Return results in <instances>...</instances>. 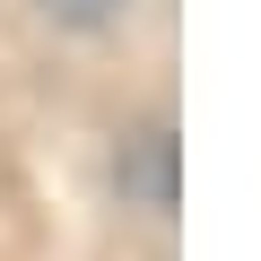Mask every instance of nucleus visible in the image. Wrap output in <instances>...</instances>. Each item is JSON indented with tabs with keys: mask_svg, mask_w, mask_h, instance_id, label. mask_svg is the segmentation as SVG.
Listing matches in <instances>:
<instances>
[{
	"mask_svg": "<svg viewBox=\"0 0 261 261\" xmlns=\"http://www.w3.org/2000/svg\"><path fill=\"white\" fill-rule=\"evenodd\" d=\"M44 18H61V27H105V18H122V0H44Z\"/></svg>",
	"mask_w": 261,
	"mask_h": 261,
	"instance_id": "nucleus-2",
	"label": "nucleus"
},
{
	"mask_svg": "<svg viewBox=\"0 0 261 261\" xmlns=\"http://www.w3.org/2000/svg\"><path fill=\"white\" fill-rule=\"evenodd\" d=\"M122 192H140L148 209H166V200H174V140H166V130H140V140H130Z\"/></svg>",
	"mask_w": 261,
	"mask_h": 261,
	"instance_id": "nucleus-1",
	"label": "nucleus"
}]
</instances>
